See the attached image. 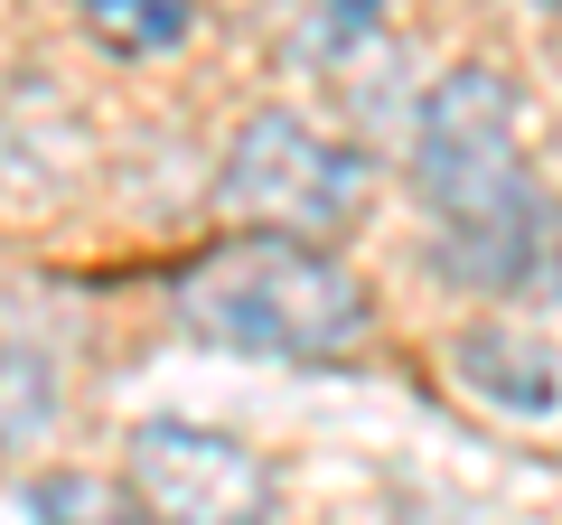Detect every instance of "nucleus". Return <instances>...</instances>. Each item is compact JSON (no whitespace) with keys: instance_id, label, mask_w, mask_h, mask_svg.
<instances>
[{"instance_id":"obj_9","label":"nucleus","mask_w":562,"mask_h":525,"mask_svg":"<svg viewBox=\"0 0 562 525\" xmlns=\"http://www.w3.org/2000/svg\"><path fill=\"white\" fill-rule=\"evenodd\" d=\"M403 525H479V516H460V506H441V498H403Z\"/></svg>"},{"instance_id":"obj_8","label":"nucleus","mask_w":562,"mask_h":525,"mask_svg":"<svg viewBox=\"0 0 562 525\" xmlns=\"http://www.w3.org/2000/svg\"><path fill=\"white\" fill-rule=\"evenodd\" d=\"M29 516L38 525H140V506L103 479H38L29 488Z\"/></svg>"},{"instance_id":"obj_5","label":"nucleus","mask_w":562,"mask_h":525,"mask_svg":"<svg viewBox=\"0 0 562 525\" xmlns=\"http://www.w3.org/2000/svg\"><path fill=\"white\" fill-rule=\"evenodd\" d=\"M450 376L506 423H553V328L525 320H479L450 338Z\"/></svg>"},{"instance_id":"obj_6","label":"nucleus","mask_w":562,"mask_h":525,"mask_svg":"<svg viewBox=\"0 0 562 525\" xmlns=\"http://www.w3.org/2000/svg\"><path fill=\"white\" fill-rule=\"evenodd\" d=\"M76 20L113 57H169L198 38V0H76Z\"/></svg>"},{"instance_id":"obj_7","label":"nucleus","mask_w":562,"mask_h":525,"mask_svg":"<svg viewBox=\"0 0 562 525\" xmlns=\"http://www.w3.org/2000/svg\"><path fill=\"white\" fill-rule=\"evenodd\" d=\"M57 413H66L57 366H47L38 347H10V338H0V450L47 442V432H57Z\"/></svg>"},{"instance_id":"obj_2","label":"nucleus","mask_w":562,"mask_h":525,"mask_svg":"<svg viewBox=\"0 0 562 525\" xmlns=\"http://www.w3.org/2000/svg\"><path fill=\"white\" fill-rule=\"evenodd\" d=\"M198 338L235 347V357H272V366H338L375 338V291L347 272L328 244H291V235H225L169 282Z\"/></svg>"},{"instance_id":"obj_1","label":"nucleus","mask_w":562,"mask_h":525,"mask_svg":"<svg viewBox=\"0 0 562 525\" xmlns=\"http://www.w3.org/2000/svg\"><path fill=\"white\" fill-rule=\"evenodd\" d=\"M413 188L431 206V272L479 301L553 282V198L525 160V94L497 66H450L413 122Z\"/></svg>"},{"instance_id":"obj_3","label":"nucleus","mask_w":562,"mask_h":525,"mask_svg":"<svg viewBox=\"0 0 562 525\" xmlns=\"http://www.w3.org/2000/svg\"><path fill=\"white\" fill-rule=\"evenodd\" d=\"M366 188H375V169L301 113H254L225 142V169H216L225 216L244 235H291V244H328L366 206Z\"/></svg>"},{"instance_id":"obj_4","label":"nucleus","mask_w":562,"mask_h":525,"mask_svg":"<svg viewBox=\"0 0 562 525\" xmlns=\"http://www.w3.org/2000/svg\"><path fill=\"white\" fill-rule=\"evenodd\" d=\"M122 498L140 506V525H272L281 516L272 460L216 423H179V413L132 432Z\"/></svg>"}]
</instances>
